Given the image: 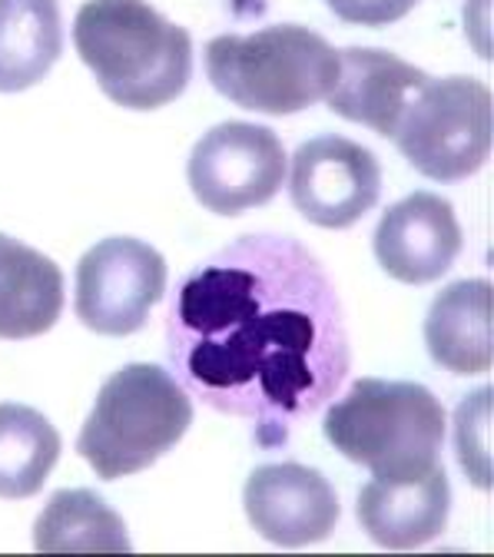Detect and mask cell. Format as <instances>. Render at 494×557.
<instances>
[{
  "instance_id": "obj_1",
  "label": "cell",
  "mask_w": 494,
  "mask_h": 557,
  "mask_svg": "<svg viewBox=\"0 0 494 557\" xmlns=\"http://www.w3.org/2000/svg\"><path fill=\"white\" fill-rule=\"evenodd\" d=\"M173 379L220 414L256 422L262 448L322 411L342 388L351 348L322 262L289 236H243L193 265L170 299Z\"/></svg>"
},
{
  "instance_id": "obj_7",
  "label": "cell",
  "mask_w": 494,
  "mask_h": 557,
  "mask_svg": "<svg viewBox=\"0 0 494 557\" xmlns=\"http://www.w3.org/2000/svg\"><path fill=\"white\" fill-rule=\"evenodd\" d=\"M189 189L217 216H239L269 202L286 176V150L269 126L220 123L189 153Z\"/></svg>"
},
{
  "instance_id": "obj_20",
  "label": "cell",
  "mask_w": 494,
  "mask_h": 557,
  "mask_svg": "<svg viewBox=\"0 0 494 557\" xmlns=\"http://www.w3.org/2000/svg\"><path fill=\"white\" fill-rule=\"evenodd\" d=\"M325 4L345 24L388 27V24L402 21L405 14H411L418 0H325Z\"/></svg>"
},
{
  "instance_id": "obj_18",
  "label": "cell",
  "mask_w": 494,
  "mask_h": 557,
  "mask_svg": "<svg viewBox=\"0 0 494 557\" xmlns=\"http://www.w3.org/2000/svg\"><path fill=\"white\" fill-rule=\"evenodd\" d=\"M37 550H129L123 518L87 487L57 492L34 524Z\"/></svg>"
},
{
  "instance_id": "obj_12",
  "label": "cell",
  "mask_w": 494,
  "mask_h": 557,
  "mask_svg": "<svg viewBox=\"0 0 494 557\" xmlns=\"http://www.w3.org/2000/svg\"><path fill=\"white\" fill-rule=\"evenodd\" d=\"M452 511V484L442 465L405 478H375L359 495L366 534L388 550H408L435 541Z\"/></svg>"
},
{
  "instance_id": "obj_19",
  "label": "cell",
  "mask_w": 494,
  "mask_h": 557,
  "mask_svg": "<svg viewBox=\"0 0 494 557\" xmlns=\"http://www.w3.org/2000/svg\"><path fill=\"white\" fill-rule=\"evenodd\" d=\"M487 418H491V388H478L471 398L458 405L455 414V442H458V465L478 484L487 487Z\"/></svg>"
},
{
  "instance_id": "obj_16",
  "label": "cell",
  "mask_w": 494,
  "mask_h": 557,
  "mask_svg": "<svg viewBox=\"0 0 494 557\" xmlns=\"http://www.w3.org/2000/svg\"><path fill=\"white\" fill-rule=\"evenodd\" d=\"M63 53L57 0H0V94L37 87Z\"/></svg>"
},
{
  "instance_id": "obj_5",
  "label": "cell",
  "mask_w": 494,
  "mask_h": 557,
  "mask_svg": "<svg viewBox=\"0 0 494 557\" xmlns=\"http://www.w3.org/2000/svg\"><path fill=\"white\" fill-rule=\"evenodd\" d=\"M189 425V392L160 366L133 362L103 382L77 438V451L97 478L116 481L160 461Z\"/></svg>"
},
{
  "instance_id": "obj_14",
  "label": "cell",
  "mask_w": 494,
  "mask_h": 557,
  "mask_svg": "<svg viewBox=\"0 0 494 557\" xmlns=\"http://www.w3.org/2000/svg\"><path fill=\"white\" fill-rule=\"evenodd\" d=\"M63 312L60 265L0 233V338H34L57 325Z\"/></svg>"
},
{
  "instance_id": "obj_4",
  "label": "cell",
  "mask_w": 494,
  "mask_h": 557,
  "mask_svg": "<svg viewBox=\"0 0 494 557\" xmlns=\"http://www.w3.org/2000/svg\"><path fill=\"white\" fill-rule=\"evenodd\" d=\"M329 445L375 478L421 474L439 465L445 408L418 382L359 379L325 414Z\"/></svg>"
},
{
  "instance_id": "obj_10",
  "label": "cell",
  "mask_w": 494,
  "mask_h": 557,
  "mask_svg": "<svg viewBox=\"0 0 494 557\" xmlns=\"http://www.w3.org/2000/svg\"><path fill=\"white\" fill-rule=\"evenodd\" d=\"M243 505L249 524L279 547L325 541L338 521V498L329 478L296 461L256 468L246 481Z\"/></svg>"
},
{
  "instance_id": "obj_3",
  "label": "cell",
  "mask_w": 494,
  "mask_h": 557,
  "mask_svg": "<svg viewBox=\"0 0 494 557\" xmlns=\"http://www.w3.org/2000/svg\"><path fill=\"white\" fill-rule=\"evenodd\" d=\"M206 74L236 107L289 116L329 97L338 81V50L299 24L265 27L249 37L223 34L206 47Z\"/></svg>"
},
{
  "instance_id": "obj_6",
  "label": "cell",
  "mask_w": 494,
  "mask_h": 557,
  "mask_svg": "<svg viewBox=\"0 0 494 557\" xmlns=\"http://www.w3.org/2000/svg\"><path fill=\"white\" fill-rule=\"evenodd\" d=\"M392 139L421 176L455 183L491 153V94L474 77L425 81L402 110Z\"/></svg>"
},
{
  "instance_id": "obj_8",
  "label": "cell",
  "mask_w": 494,
  "mask_h": 557,
  "mask_svg": "<svg viewBox=\"0 0 494 557\" xmlns=\"http://www.w3.org/2000/svg\"><path fill=\"white\" fill-rule=\"evenodd\" d=\"M166 293V259L144 239L110 236L77 265V319L97 335H133Z\"/></svg>"
},
{
  "instance_id": "obj_17",
  "label": "cell",
  "mask_w": 494,
  "mask_h": 557,
  "mask_svg": "<svg viewBox=\"0 0 494 557\" xmlns=\"http://www.w3.org/2000/svg\"><path fill=\"white\" fill-rule=\"evenodd\" d=\"M57 458L60 435L37 408L0 405V498H34Z\"/></svg>"
},
{
  "instance_id": "obj_11",
  "label": "cell",
  "mask_w": 494,
  "mask_h": 557,
  "mask_svg": "<svg viewBox=\"0 0 494 557\" xmlns=\"http://www.w3.org/2000/svg\"><path fill=\"white\" fill-rule=\"evenodd\" d=\"M461 252V226L448 199L435 193H411L388 206L375 230L379 265L405 286H425L442 278Z\"/></svg>"
},
{
  "instance_id": "obj_15",
  "label": "cell",
  "mask_w": 494,
  "mask_h": 557,
  "mask_svg": "<svg viewBox=\"0 0 494 557\" xmlns=\"http://www.w3.org/2000/svg\"><path fill=\"white\" fill-rule=\"evenodd\" d=\"M429 356L455 375L491 369V283L461 278L442 289L425 319Z\"/></svg>"
},
{
  "instance_id": "obj_9",
  "label": "cell",
  "mask_w": 494,
  "mask_h": 557,
  "mask_svg": "<svg viewBox=\"0 0 494 557\" xmlns=\"http://www.w3.org/2000/svg\"><path fill=\"white\" fill-rule=\"evenodd\" d=\"M293 206L322 230L356 226L382 193V166L372 150L345 136H316L293 157Z\"/></svg>"
},
{
  "instance_id": "obj_13",
  "label": "cell",
  "mask_w": 494,
  "mask_h": 557,
  "mask_svg": "<svg viewBox=\"0 0 494 557\" xmlns=\"http://www.w3.org/2000/svg\"><path fill=\"white\" fill-rule=\"evenodd\" d=\"M429 81L425 70L375 47L338 50V81L329 90V110L392 136L411 94Z\"/></svg>"
},
{
  "instance_id": "obj_2",
  "label": "cell",
  "mask_w": 494,
  "mask_h": 557,
  "mask_svg": "<svg viewBox=\"0 0 494 557\" xmlns=\"http://www.w3.org/2000/svg\"><path fill=\"white\" fill-rule=\"evenodd\" d=\"M81 60L126 110H160L193 77V40L147 0H87L74 21Z\"/></svg>"
}]
</instances>
